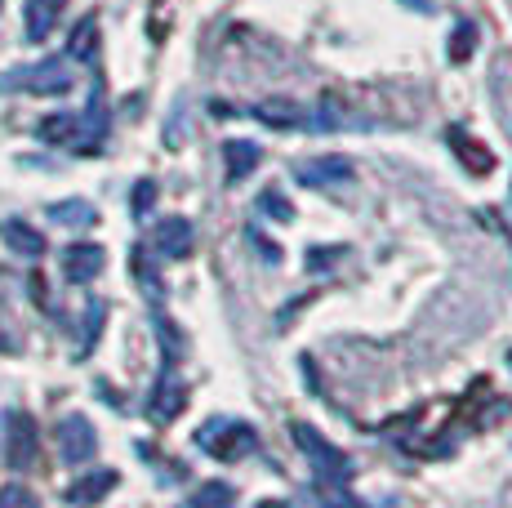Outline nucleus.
<instances>
[{"label":"nucleus","instance_id":"nucleus-18","mask_svg":"<svg viewBox=\"0 0 512 508\" xmlns=\"http://www.w3.org/2000/svg\"><path fill=\"white\" fill-rule=\"evenodd\" d=\"M45 214L54 223H63V228H94L98 223V210L90 201H54Z\"/></svg>","mask_w":512,"mask_h":508},{"label":"nucleus","instance_id":"nucleus-16","mask_svg":"<svg viewBox=\"0 0 512 508\" xmlns=\"http://www.w3.org/2000/svg\"><path fill=\"white\" fill-rule=\"evenodd\" d=\"M116 482H121V477H116L112 468H98V473L81 477V482H72V491H67V500H72V504H98L107 491H112Z\"/></svg>","mask_w":512,"mask_h":508},{"label":"nucleus","instance_id":"nucleus-3","mask_svg":"<svg viewBox=\"0 0 512 508\" xmlns=\"http://www.w3.org/2000/svg\"><path fill=\"white\" fill-rule=\"evenodd\" d=\"M196 446H201L205 455L232 464V459L250 455L254 446H259V437H254V428L241 424V419H210L205 428H196Z\"/></svg>","mask_w":512,"mask_h":508},{"label":"nucleus","instance_id":"nucleus-5","mask_svg":"<svg viewBox=\"0 0 512 508\" xmlns=\"http://www.w3.org/2000/svg\"><path fill=\"white\" fill-rule=\"evenodd\" d=\"M58 455H63V464H85L98 455V433L85 415H67L58 424Z\"/></svg>","mask_w":512,"mask_h":508},{"label":"nucleus","instance_id":"nucleus-14","mask_svg":"<svg viewBox=\"0 0 512 508\" xmlns=\"http://www.w3.org/2000/svg\"><path fill=\"white\" fill-rule=\"evenodd\" d=\"M223 156H228V179L241 183L254 174V165H259L263 152H259V143H250V139H232V143H223Z\"/></svg>","mask_w":512,"mask_h":508},{"label":"nucleus","instance_id":"nucleus-24","mask_svg":"<svg viewBox=\"0 0 512 508\" xmlns=\"http://www.w3.org/2000/svg\"><path fill=\"white\" fill-rule=\"evenodd\" d=\"M472 41H477V27H472V23H459V32H455V45H450V58H455V63H468V54H472Z\"/></svg>","mask_w":512,"mask_h":508},{"label":"nucleus","instance_id":"nucleus-28","mask_svg":"<svg viewBox=\"0 0 512 508\" xmlns=\"http://www.w3.org/2000/svg\"><path fill=\"white\" fill-rule=\"evenodd\" d=\"M0 5H5V0H0Z\"/></svg>","mask_w":512,"mask_h":508},{"label":"nucleus","instance_id":"nucleus-23","mask_svg":"<svg viewBox=\"0 0 512 508\" xmlns=\"http://www.w3.org/2000/svg\"><path fill=\"white\" fill-rule=\"evenodd\" d=\"M259 210H263V214H277V219H281V223H290V219H294L290 201H285V197H281V192H277V188H268V192H263V197H259Z\"/></svg>","mask_w":512,"mask_h":508},{"label":"nucleus","instance_id":"nucleus-21","mask_svg":"<svg viewBox=\"0 0 512 508\" xmlns=\"http://www.w3.org/2000/svg\"><path fill=\"white\" fill-rule=\"evenodd\" d=\"M0 508H41V500H36V491L9 482V486H0Z\"/></svg>","mask_w":512,"mask_h":508},{"label":"nucleus","instance_id":"nucleus-25","mask_svg":"<svg viewBox=\"0 0 512 508\" xmlns=\"http://www.w3.org/2000/svg\"><path fill=\"white\" fill-rule=\"evenodd\" d=\"M156 201V183L152 179H143L139 188H134V214H147V205Z\"/></svg>","mask_w":512,"mask_h":508},{"label":"nucleus","instance_id":"nucleus-11","mask_svg":"<svg viewBox=\"0 0 512 508\" xmlns=\"http://www.w3.org/2000/svg\"><path fill=\"white\" fill-rule=\"evenodd\" d=\"M183 402H187V388L179 384L174 375H165L161 384H156V393H152V402H147V415L156 419V424H170L174 415L183 410Z\"/></svg>","mask_w":512,"mask_h":508},{"label":"nucleus","instance_id":"nucleus-27","mask_svg":"<svg viewBox=\"0 0 512 508\" xmlns=\"http://www.w3.org/2000/svg\"><path fill=\"white\" fill-rule=\"evenodd\" d=\"M508 370H512V348H508Z\"/></svg>","mask_w":512,"mask_h":508},{"label":"nucleus","instance_id":"nucleus-12","mask_svg":"<svg viewBox=\"0 0 512 508\" xmlns=\"http://www.w3.org/2000/svg\"><path fill=\"white\" fill-rule=\"evenodd\" d=\"M58 9H63V0H27V14H23V32L32 45L49 41V32H54L58 23Z\"/></svg>","mask_w":512,"mask_h":508},{"label":"nucleus","instance_id":"nucleus-4","mask_svg":"<svg viewBox=\"0 0 512 508\" xmlns=\"http://www.w3.org/2000/svg\"><path fill=\"white\" fill-rule=\"evenodd\" d=\"M41 455V428L27 410H9L5 415V464L9 468H32Z\"/></svg>","mask_w":512,"mask_h":508},{"label":"nucleus","instance_id":"nucleus-15","mask_svg":"<svg viewBox=\"0 0 512 508\" xmlns=\"http://www.w3.org/2000/svg\"><path fill=\"white\" fill-rule=\"evenodd\" d=\"M36 134H41L45 143H63V148H76V139H81V116H76V112L45 116V121L36 125Z\"/></svg>","mask_w":512,"mask_h":508},{"label":"nucleus","instance_id":"nucleus-2","mask_svg":"<svg viewBox=\"0 0 512 508\" xmlns=\"http://www.w3.org/2000/svg\"><path fill=\"white\" fill-rule=\"evenodd\" d=\"M76 85L72 76V63L67 58H41V63H27V67H14V72H0V94H14V90H27V94H67Z\"/></svg>","mask_w":512,"mask_h":508},{"label":"nucleus","instance_id":"nucleus-1","mask_svg":"<svg viewBox=\"0 0 512 508\" xmlns=\"http://www.w3.org/2000/svg\"><path fill=\"white\" fill-rule=\"evenodd\" d=\"M290 437L299 442V451L303 459H308V468H312V477H317L321 486H343L357 468H352V459L339 451V446L330 442L321 428H312V424H294L290 428Z\"/></svg>","mask_w":512,"mask_h":508},{"label":"nucleus","instance_id":"nucleus-13","mask_svg":"<svg viewBox=\"0 0 512 508\" xmlns=\"http://www.w3.org/2000/svg\"><path fill=\"white\" fill-rule=\"evenodd\" d=\"M0 237H5V246H9V250L27 254V259H41V254H45V237H41L36 228H27L23 219L0 223Z\"/></svg>","mask_w":512,"mask_h":508},{"label":"nucleus","instance_id":"nucleus-19","mask_svg":"<svg viewBox=\"0 0 512 508\" xmlns=\"http://www.w3.org/2000/svg\"><path fill=\"white\" fill-rule=\"evenodd\" d=\"M192 508H236V495L228 482H201L192 495Z\"/></svg>","mask_w":512,"mask_h":508},{"label":"nucleus","instance_id":"nucleus-8","mask_svg":"<svg viewBox=\"0 0 512 508\" xmlns=\"http://www.w3.org/2000/svg\"><path fill=\"white\" fill-rule=\"evenodd\" d=\"M254 116L272 130H312V112L294 99H263L254 103Z\"/></svg>","mask_w":512,"mask_h":508},{"label":"nucleus","instance_id":"nucleus-20","mask_svg":"<svg viewBox=\"0 0 512 508\" xmlns=\"http://www.w3.org/2000/svg\"><path fill=\"white\" fill-rule=\"evenodd\" d=\"M85 312H90V317H85V339H81V357L90 353V348H94V339H98V330H103V321H107V304H103V299H94V304L85 308Z\"/></svg>","mask_w":512,"mask_h":508},{"label":"nucleus","instance_id":"nucleus-6","mask_svg":"<svg viewBox=\"0 0 512 508\" xmlns=\"http://www.w3.org/2000/svg\"><path fill=\"white\" fill-rule=\"evenodd\" d=\"M294 179L303 188H339V183L352 179V161L348 156H317V161L294 165Z\"/></svg>","mask_w":512,"mask_h":508},{"label":"nucleus","instance_id":"nucleus-26","mask_svg":"<svg viewBox=\"0 0 512 508\" xmlns=\"http://www.w3.org/2000/svg\"><path fill=\"white\" fill-rule=\"evenodd\" d=\"M259 508H290V504H285V500H263Z\"/></svg>","mask_w":512,"mask_h":508},{"label":"nucleus","instance_id":"nucleus-22","mask_svg":"<svg viewBox=\"0 0 512 508\" xmlns=\"http://www.w3.org/2000/svg\"><path fill=\"white\" fill-rule=\"evenodd\" d=\"M317 500H321V508H366L361 500H352L343 486H321V482H317Z\"/></svg>","mask_w":512,"mask_h":508},{"label":"nucleus","instance_id":"nucleus-17","mask_svg":"<svg viewBox=\"0 0 512 508\" xmlns=\"http://www.w3.org/2000/svg\"><path fill=\"white\" fill-rule=\"evenodd\" d=\"M98 50V18L85 14L81 23L72 27V36H67V58H76V63H90Z\"/></svg>","mask_w":512,"mask_h":508},{"label":"nucleus","instance_id":"nucleus-10","mask_svg":"<svg viewBox=\"0 0 512 508\" xmlns=\"http://www.w3.org/2000/svg\"><path fill=\"white\" fill-rule=\"evenodd\" d=\"M446 143L459 152V161H464L468 174H490L495 170V152L486 148V143H477L468 130H446Z\"/></svg>","mask_w":512,"mask_h":508},{"label":"nucleus","instance_id":"nucleus-7","mask_svg":"<svg viewBox=\"0 0 512 508\" xmlns=\"http://www.w3.org/2000/svg\"><path fill=\"white\" fill-rule=\"evenodd\" d=\"M107 263V250L94 246V241H76V246L63 250V277L76 281V286H85V281H94L98 272H103Z\"/></svg>","mask_w":512,"mask_h":508},{"label":"nucleus","instance_id":"nucleus-9","mask_svg":"<svg viewBox=\"0 0 512 508\" xmlns=\"http://www.w3.org/2000/svg\"><path fill=\"white\" fill-rule=\"evenodd\" d=\"M152 246H156L161 259H187L192 246H196V232H192V223L187 219H165V223H156Z\"/></svg>","mask_w":512,"mask_h":508}]
</instances>
